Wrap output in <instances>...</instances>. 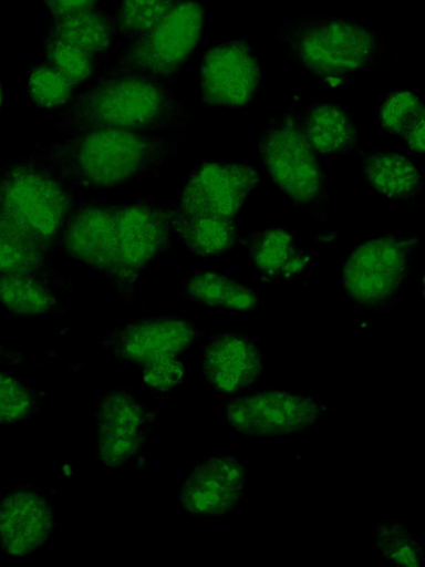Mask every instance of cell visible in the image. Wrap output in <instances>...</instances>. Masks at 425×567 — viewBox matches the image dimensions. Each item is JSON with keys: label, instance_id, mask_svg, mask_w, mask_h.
Masks as SVG:
<instances>
[{"label": "cell", "instance_id": "cell-31", "mask_svg": "<svg viewBox=\"0 0 425 567\" xmlns=\"http://www.w3.org/2000/svg\"><path fill=\"white\" fill-rule=\"evenodd\" d=\"M44 58L76 85L94 76L100 61L75 47L53 39H44Z\"/></svg>", "mask_w": 425, "mask_h": 567}, {"label": "cell", "instance_id": "cell-14", "mask_svg": "<svg viewBox=\"0 0 425 567\" xmlns=\"http://www.w3.org/2000/svg\"><path fill=\"white\" fill-rule=\"evenodd\" d=\"M96 454L110 468L136 458L153 429L155 414L128 389L113 388L97 401Z\"/></svg>", "mask_w": 425, "mask_h": 567}, {"label": "cell", "instance_id": "cell-23", "mask_svg": "<svg viewBox=\"0 0 425 567\" xmlns=\"http://www.w3.org/2000/svg\"><path fill=\"white\" fill-rule=\"evenodd\" d=\"M175 293L183 300L201 306L242 312L253 311L261 305V298L255 290L215 271L190 274Z\"/></svg>", "mask_w": 425, "mask_h": 567}, {"label": "cell", "instance_id": "cell-34", "mask_svg": "<svg viewBox=\"0 0 425 567\" xmlns=\"http://www.w3.org/2000/svg\"><path fill=\"white\" fill-rule=\"evenodd\" d=\"M0 363L11 365H23L25 359L22 352L12 350L3 344H0Z\"/></svg>", "mask_w": 425, "mask_h": 567}, {"label": "cell", "instance_id": "cell-24", "mask_svg": "<svg viewBox=\"0 0 425 567\" xmlns=\"http://www.w3.org/2000/svg\"><path fill=\"white\" fill-rule=\"evenodd\" d=\"M174 228L184 246L197 256H218L239 241L238 217L222 218L179 210L172 205Z\"/></svg>", "mask_w": 425, "mask_h": 567}, {"label": "cell", "instance_id": "cell-18", "mask_svg": "<svg viewBox=\"0 0 425 567\" xmlns=\"http://www.w3.org/2000/svg\"><path fill=\"white\" fill-rule=\"evenodd\" d=\"M51 255L0 206V275L31 276L55 291H71Z\"/></svg>", "mask_w": 425, "mask_h": 567}, {"label": "cell", "instance_id": "cell-19", "mask_svg": "<svg viewBox=\"0 0 425 567\" xmlns=\"http://www.w3.org/2000/svg\"><path fill=\"white\" fill-rule=\"evenodd\" d=\"M263 281L291 280L311 262L312 256L303 250L293 234L281 227H269L239 238Z\"/></svg>", "mask_w": 425, "mask_h": 567}, {"label": "cell", "instance_id": "cell-1", "mask_svg": "<svg viewBox=\"0 0 425 567\" xmlns=\"http://www.w3.org/2000/svg\"><path fill=\"white\" fill-rule=\"evenodd\" d=\"M58 113V126L77 134L120 128L159 134L184 133L196 116L173 92V84L138 74L94 75Z\"/></svg>", "mask_w": 425, "mask_h": 567}, {"label": "cell", "instance_id": "cell-33", "mask_svg": "<svg viewBox=\"0 0 425 567\" xmlns=\"http://www.w3.org/2000/svg\"><path fill=\"white\" fill-rule=\"evenodd\" d=\"M425 121L411 128L402 138L411 152L418 156L424 155Z\"/></svg>", "mask_w": 425, "mask_h": 567}, {"label": "cell", "instance_id": "cell-12", "mask_svg": "<svg viewBox=\"0 0 425 567\" xmlns=\"http://www.w3.org/2000/svg\"><path fill=\"white\" fill-rule=\"evenodd\" d=\"M259 183L251 163L203 162L190 172L173 206L191 214L237 218Z\"/></svg>", "mask_w": 425, "mask_h": 567}, {"label": "cell", "instance_id": "cell-4", "mask_svg": "<svg viewBox=\"0 0 425 567\" xmlns=\"http://www.w3.org/2000/svg\"><path fill=\"white\" fill-rule=\"evenodd\" d=\"M75 203L73 185L35 154L0 168V206L50 254Z\"/></svg>", "mask_w": 425, "mask_h": 567}, {"label": "cell", "instance_id": "cell-29", "mask_svg": "<svg viewBox=\"0 0 425 567\" xmlns=\"http://www.w3.org/2000/svg\"><path fill=\"white\" fill-rule=\"evenodd\" d=\"M43 404L42 392L0 371V424L25 421L38 414Z\"/></svg>", "mask_w": 425, "mask_h": 567}, {"label": "cell", "instance_id": "cell-3", "mask_svg": "<svg viewBox=\"0 0 425 567\" xmlns=\"http://www.w3.org/2000/svg\"><path fill=\"white\" fill-rule=\"evenodd\" d=\"M277 39L289 59L328 87L377 65L388 49L384 35L342 17L304 14L282 21Z\"/></svg>", "mask_w": 425, "mask_h": 567}, {"label": "cell", "instance_id": "cell-27", "mask_svg": "<svg viewBox=\"0 0 425 567\" xmlns=\"http://www.w3.org/2000/svg\"><path fill=\"white\" fill-rule=\"evenodd\" d=\"M376 545L383 558L394 566L424 565L422 546L400 522L390 518L380 522L376 528Z\"/></svg>", "mask_w": 425, "mask_h": 567}, {"label": "cell", "instance_id": "cell-15", "mask_svg": "<svg viewBox=\"0 0 425 567\" xmlns=\"http://www.w3.org/2000/svg\"><path fill=\"white\" fill-rule=\"evenodd\" d=\"M247 472L232 455H212L198 462L178 492V503L188 513L217 516L240 503Z\"/></svg>", "mask_w": 425, "mask_h": 567}, {"label": "cell", "instance_id": "cell-35", "mask_svg": "<svg viewBox=\"0 0 425 567\" xmlns=\"http://www.w3.org/2000/svg\"><path fill=\"white\" fill-rule=\"evenodd\" d=\"M2 99H3V95H2V89H1V83H0V107L2 104Z\"/></svg>", "mask_w": 425, "mask_h": 567}, {"label": "cell", "instance_id": "cell-6", "mask_svg": "<svg viewBox=\"0 0 425 567\" xmlns=\"http://www.w3.org/2000/svg\"><path fill=\"white\" fill-rule=\"evenodd\" d=\"M201 331L183 316L144 317L113 329L103 340L121 362L143 371L144 383L167 392L185 379V353Z\"/></svg>", "mask_w": 425, "mask_h": 567}, {"label": "cell", "instance_id": "cell-32", "mask_svg": "<svg viewBox=\"0 0 425 567\" xmlns=\"http://www.w3.org/2000/svg\"><path fill=\"white\" fill-rule=\"evenodd\" d=\"M99 0H43L49 19L70 12L95 8Z\"/></svg>", "mask_w": 425, "mask_h": 567}, {"label": "cell", "instance_id": "cell-20", "mask_svg": "<svg viewBox=\"0 0 425 567\" xmlns=\"http://www.w3.org/2000/svg\"><path fill=\"white\" fill-rule=\"evenodd\" d=\"M301 132L319 156H340L357 151V125L342 106L311 102L299 110Z\"/></svg>", "mask_w": 425, "mask_h": 567}, {"label": "cell", "instance_id": "cell-13", "mask_svg": "<svg viewBox=\"0 0 425 567\" xmlns=\"http://www.w3.org/2000/svg\"><path fill=\"white\" fill-rule=\"evenodd\" d=\"M203 103L239 109L261 85L262 68L246 40H231L206 50L198 65Z\"/></svg>", "mask_w": 425, "mask_h": 567}, {"label": "cell", "instance_id": "cell-11", "mask_svg": "<svg viewBox=\"0 0 425 567\" xmlns=\"http://www.w3.org/2000/svg\"><path fill=\"white\" fill-rule=\"evenodd\" d=\"M120 203L90 198L75 203L58 239L56 249L104 276L115 291L120 285Z\"/></svg>", "mask_w": 425, "mask_h": 567}, {"label": "cell", "instance_id": "cell-26", "mask_svg": "<svg viewBox=\"0 0 425 567\" xmlns=\"http://www.w3.org/2000/svg\"><path fill=\"white\" fill-rule=\"evenodd\" d=\"M76 84L51 63L44 61L31 68L28 94L32 103L43 110H61L76 94Z\"/></svg>", "mask_w": 425, "mask_h": 567}, {"label": "cell", "instance_id": "cell-8", "mask_svg": "<svg viewBox=\"0 0 425 567\" xmlns=\"http://www.w3.org/2000/svg\"><path fill=\"white\" fill-rule=\"evenodd\" d=\"M417 245L414 235L386 234L353 248L341 271L350 302L363 311L390 308L411 272Z\"/></svg>", "mask_w": 425, "mask_h": 567}, {"label": "cell", "instance_id": "cell-30", "mask_svg": "<svg viewBox=\"0 0 425 567\" xmlns=\"http://www.w3.org/2000/svg\"><path fill=\"white\" fill-rule=\"evenodd\" d=\"M176 0H118L116 29L127 40L154 27Z\"/></svg>", "mask_w": 425, "mask_h": 567}, {"label": "cell", "instance_id": "cell-22", "mask_svg": "<svg viewBox=\"0 0 425 567\" xmlns=\"http://www.w3.org/2000/svg\"><path fill=\"white\" fill-rule=\"evenodd\" d=\"M116 31L115 19L95 7L49 19L45 39L68 43L101 60Z\"/></svg>", "mask_w": 425, "mask_h": 567}, {"label": "cell", "instance_id": "cell-25", "mask_svg": "<svg viewBox=\"0 0 425 567\" xmlns=\"http://www.w3.org/2000/svg\"><path fill=\"white\" fill-rule=\"evenodd\" d=\"M55 292L31 276L0 275V305L15 318L64 312V305Z\"/></svg>", "mask_w": 425, "mask_h": 567}, {"label": "cell", "instance_id": "cell-21", "mask_svg": "<svg viewBox=\"0 0 425 567\" xmlns=\"http://www.w3.org/2000/svg\"><path fill=\"white\" fill-rule=\"evenodd\" d=\"M365 182L380 195L417 205L424 196L423 178L406 156L388 151H370L361 157Z\"/></svg>", "mask_w": 425, "mask_h": 567}, {"label": "cell", "instance_id": "cell-16", "mask_svg": "<svg viewBox=\"0 0 425 567\" xmlns=\"http://www.w3.org/2000/svg\"><path fill=\"white\" fill-rule=\"evenodd\" d=\"M54 525L53 508L35 485L15 486L0 499V546L9 555L34 553Z\"/></svg>", "mask_w": 425, "mask_h": 567}, {"label": "cell", "instance_id": "cell-9", "mask_svg": "<svg viewBox=\"0 0 425 567\" xmlns=\"http://www.w3.org/2000/svg\"><path fill=\"white\" fill-rule=\"evenodd\" d=\"M172 205L157 198L120 205L121 278L116 292L129 303H135V290L143 268L172 246L175 230Z\"/></svg>", "mask_w": 425, "mask_h": 567}, {"label": "cell", "instance_id": "cell-7", "mask_svg": "<svg viewBox=\"0 0 425 567\" xmlns=\"http://www.w3.org/2000/svg\"><path fill=\"white\" fill-rule=\"evenodd\" d=\"M205 7L198 0H176L151 29L129 39L113 65L95 75L138 74L170 82L200 44Z\"/></svg>", "mask_w": 425, "mask_h": 567}, {"label": "cell", "instance_id": "cell-17", "mask_svg": "<svg viewBox=\"0 0 425 567\" xmlns=\"http://www.w3.org/2000/svg\"><path fill=\"white\" fill-rule=\"evenodd\" d=\"M201 370L208 384L219 394H241L265 370L261 351L241 332H217L206 342Z\"/></svg>", "mask_w": 425, "mask_h": 567}, {"label": "cell", "instance_id": "cell-10", "mask_svg": "<svg viewBox=\"0 0 425 567\" xmlns=\"http://www.w3.org/2000/svg\"><path fill=\"white\" fill-rule=\"evenodd\" d=\"M328 406L284 390L235 394L224 402L225 421L246 436L261 440L301 433L320 422Z\"/></svg>", "mask_w": 425, "mask_h": 567}, {"label": "cell", "instance_id": "cell-28", "mask_svg": "<svg viewBox=\"0 0 425 567\" xmlns=\"http://www.w3.org/2000/svg\"><path fill=\"white\" fill-rule=\"evenodd\" d=\"M425 121L421 99L410 90L392 92L382 101L377 111L380 127L401 138L416 124Z\"/></svg>", "mask_w": 425, "mask_h": 567}, {"label": "cell", "instance_id": "cell-5", "mask_svg": "<svg viewBox=\"0 0 425 567\" xmlns=\"http://www.w3.org/2000/svg\"><path fill=\"white\" fill-rule=\"evenodd\" d=\"M260 165L271 183L299 209L326 220L330 199L325 171L291 106L273 115L257 141Z\"/></svg>", "mask_w": 425, "mask_h": 567}, {"label": "cell", "instance_id": "cell-2", "mask_svg": "<svg viewBox=\"0 0 425 567\" xmlns=\"http://www.w3.org/2000/svg\"><path fill=\"white\" fill-rule=\"evenodd\" d=\"M194 136L97 128L39 147L34 154L73 186L105 189L156 171Z\"/></svg>", "mask_w": 425, "mask_h": 567}]
</instances>
